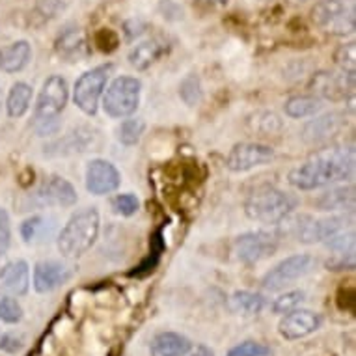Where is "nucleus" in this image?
Masks as SVG:
<instances>
[{
    "mask_svg": "<svg viewBox=\"0 0 356 356\" xmlns=\"http://www.w3.org/2000/svg\"><path fill=\"white\" fill-rule=\"evenodd\" d=\"M353 170H355L353 152L332 147V149L314 153L308 161L295 166L287 175V181L297 191H316L349 179Z\"/></svg>",
    "mask_w": 356,
    "mask_h": 356,
    "instance_id": "obj_1",
    "label": "nucleus"
},
{
    "mask_svg": "<svg viewBox=\"0 0 356 356\" xmlns=\"http://www.w3.org/2000/svg\"><path fill=\"white\" fill-rule=\"evenodd\" d=\"M101 216L95 207H86L71 216L58 235V252L65 259L84 256L99 237Z\"/></svg>",
    "mask_w": 356,
    "mask_h": 356,
    "instance_id": "obj_2",
    "label": "nucleus"
},
{
    "mask_svg": "<svg viewBox=\"0 0 356 356\" xmlns=\"http://www.w3.org/2000/svg\"><path fill=\"white\" fill-rule=\"evenodd\" d=\"M297 207V198L275 187H261L246 198L245 213L263 226H278Z\"/></svg>",
    "mask_w": 356,
    "mask_h": 356,
    "instance_id": "obj_3",
    "label": "nucleus"
},
{
    "mask_svg": "<svg viewBox=\"0 0 356 356\" xmlns=\"http://www.w3.org/2000/svg\"><path fill=\"white\" fill-rule=\"evenodd\" d=\"M140 94L142 82L136 76H118L103 94V111L114 120L133 116L140 105Z\"/></svg>",
    "mask_w": 356,
    "mask_h": 356,
    "instance_id": "obj_4",
    "label": "nucleus"
},
{
    "mask_svg": "<svg viewBox=\"0 0 356 356\" xmlns=\"http://www.w3.org/2000/svg\"><path fill=\"white\" fill-rule=\"evenodd\" d=\"M112 73H114V64H103L79 76V81L75 82V88H73V101L82 114L95 116V112L99 108L101 97L105 94L106 82Z\"/></svg>",
    "mask_w": 356,
    "mask_h": 356,
    "instance_id": "obj_5",
    "label": "nucleus"
},
{
    "mask_svg": "<svg viewBox=\"0 0 356 356\" xmlns=\"http://www.w3.org/2000/svg\"><path fill=\"white\" fill-rule=\"evenodd\" d=\"M312 21L332 35H350L355 32V13L341 0H319L312 8Z\"/></svg>",
    "mask_w": 356,
    "mask_h": 356,
    "instance_id": "obj_6",
    "label": "nucleus"
},
{
    "mask_svg": "<svg viewBox=\"0 0 356 356\" xmlns=\"http://www.w3.org/2000/svg\"><path fill=\"white\" fill-rule=\"evenodd\" d=\"M280 243V235L273 229H256V232H246L235 239L234 250L235 256L241 263L246 265H256V263L275 256Z\"/></svg>",
    "mask_w": 356,
    "mask_h": 356,
    "instance_id": "obj_7",
    "label": "nucleus"
},
{
    "mask_svg": "<svg viewBox=\"0 0 356 356\" xmlns=\"http://www.w3.org/2000/svg\"><path fill=\"white\" fill-rule=\"evenodd\" d=\"M316 267V257L309 254H295L286 259H282L275 269H270L263 276L261 287L265 291L276 293L282 291L284 287L289 286L291 282H297L298 278H304L309 275Z\"/></svg>",
    "mask_w": 356,
    "mask_h": 356,
    "instance_id": "obj_8",
    "label": "nucleus"
},
{
    "mask_svg": "<svg viewBox=\"0 0 356 356\" xmlns=\"http://www.w3.org/2000/svg\"><path fill=\"white\" fill-rule=\"evenodd\" d=\"M67 99H70L67 81L62 75L49 76L47 81L43 82L40 95H38V101H35V122L58 118L64 112L65 105H67Z\"/></svg>",
    "mask_w": 356,
    "mask_h": 356,
    "instance_id": "obj_9",
    "label": "nucleus"
},
{
    "mask_svg": "<svg viewBox=\"0 0 356 356\" xmlns=\"http://www.w3.org/2000/svg\"><path fill=\"white\" fill-rule=\"evenodd\" d=\"M312 95L319 99L339 101L347 99V95L355 90V73H332V71H317L308 82Z\"/></svg>",
    "mask_w": 356,
    "mask_h": 356,
    "instance_id": "obj_10",
    "label": "nucleus"
},
{
    "mask_svg": "<svg viewBox=\"0 0 356 356\" xmlns=\"http://www.w3.org/2000/svg\"><path fill=\"white\" fill-rule=\"evenodd\" d=\"M275 159V149L261 142H241L229 149L226 157V168L235 174L250 172V170L270 163Z\"/></svg>",
    "mask_w": 356,
    "mask_h": 356,
    "instance_id": "obj_11",
    "label": "nucleus"
},
{
    "mask_svg": "<svg viewBox=\"0 0 356 356\" xmlns=\"http://www.w3.org/2000/svg\"><path fill=\"white\" fill-rule=\"evenodd\" d=\"M122 185L120 170L106 159H92L86 164V188L94 196L116 193Z\"/></svg>",
    "mask_w": 356,
    "mask_h": 356,
    "instance_id": "obj_12",
    "label": "nucleus"
},
{
    "mask_svg": "<svg viewBox=\"0 0 356 356\" xmlns=\"http://www.w3.org/2000/svg\"><path fill=\"white\" fill-rule=\"evenodd\" d=\"M323 327V317L312 309H293L286 316H282L278 323V332L287 341L308 338Z\"/></svg>",
    "mask_w": 356,
    "mask_h": 356,
    "instance_id": "obj_13",
    "label": "nucleus"
},
{
    "mask_svg": "<svg viewBox=\"0 0 356 356\" xmlns=\"http://www.w3.org/2000/svg\"><path fill=\"white\" fill-rule=\"evenodd\" d=\"M73 278V267L62 261L45 259V261L35 263L34 267V289L41 295L56 291L58 287L65 286Z\"/></svg>",
    "mask_w": 356,
    "mask_h": 356,
    "instance_id": "obj_14",
    "label": "nucleus"
},
{
    "mask_svg": "<svg viewBox=\"0 0 356 356\" xmlns=\"http://www.w3.org/2000/svg\"><path fill=\"white\" fill-rule=\"evenodd\" d=\"M40 198L43 205H58V207H73L76 204V191L65 177L51 175L41 187Z\"/></svg>",
    "mask_w": 356,
    "mask_h": 356,
    "instance_id": "obj_15",
    "label": "nucleus"
},
{
    "mask_svg": "<svg viewBox=\"0 0 356 356\" xmlns=\"http://www.w3.org/2000/svg\"><path fill=\"white\" fill-rule=\"evenodd\" d=\"M343 127V120L336 112L319 116L304 125V140L308 144H321V142L330 140L334 135H338L339 129Z\"/></svg>",
    "mask_w": 356,
    "mask_h": 356,
    "instance_id": "obj_16",
    "label": "nucleus"
},
{
    "mask_svg": "<svg viewBox=\"0 0 356 356\" xmlns=\"http://www.w3.org/2000/svg\"><path fill=\"white\" fill-rule=\"evenodd\" d=\"M0 286L4 293L12 297H23L30 289V267L24 259L8 263L4 275L0 278Z\"/></svg>",
    "mask_w": 356,
    "mask_h": 356,
    "instance_id": "obj_17",
    "label": "nucleus"
},
{
    "mask_svg": "<svg viewBox=\"0 0 356 356\" xmlns=\"http://www.w3.org/2000/svg\"><path fill=\"white\" fill-rule=\"evenodd\" d=\"M54 49L60 58H64L65 62H81L88 54L84 32L81 29H65L56 38Z\"/></svg>",
    "mask_w": 356,
    "mask_h": 356,
    "instance_id": "obj_18",
    "label": "nucleus"
},
{
    "mask_svg": "<svg viewBox=\"0 0 356 356\" xmlns=\"http://www.w3.org/2000/svg\"><path fill=\"white\" fill-rule=\"evenodd\" d=\"M32 60V47L26 40L13 41L10 45L0 47V70L4 73H19Z\"/></svg>",
    "mask_w": 356,
    "mask_h": 356,
    "instance_id": "obj_19",
    "label": "nucleus"
},
{
    "mask_svg": "<svg viewBox=\"0 0 356 356\" xmlns=\"http://www.w3.org/2000/svg\"><path fill=\"white\" fill-rule=\"evenodd\" d=\"M193 347V341L179 332H161L152 339V356H185Z\"/></svg>",
    "mask_w": 356,
    "mask_h": 356,
    "instance_id": "obj_20",
    "label": "nucleus"
},
{
    "mask_svg": "<svg viewBox=\"0 0 356 356\" xmlns=\"http://www.w3.org/2000/svg\"><path fill=\"white\" fill-rule=\"evenodd\" d=\"M229 309L237 316H259L263 309L267 308V298L254 291H235L229 297Z\"/></svg>",
    "mask_w": 356,
    "mask_h": 356,
    "instance_id": "obj_21",
    "label": "nucleus"
},
{
    "mask_svg": "<svg viewBox=\"0 0 356 356\" xmlns=\"http://www.w3.org/2000/svg\"><path fill=\"white\" fill-rule=\"evenodd\" d=\"M161 54H163V45L157 40H146L131 49L129 64L136 71H146L161 58Z\"/></svg>",
    "mask_w": 356,
    "mask_h": 356,
    "instance_id": "obj_22",
    "label": "nucleus"
},
{
    "mask_svg": "<svg viewBox=\"0 0 356 356\" xmlns=\"http://www.w3.org/2000/svg\"><path fill=\"white\" fill-rule=\"evenodd\" d=\"M323 108V99L316 97V95H293L286 101L284 111L286 116L293 118V120H302V118L316 116L317 112Z\"/></svg>",
    "mask_w": 356,
    "mask_h": 356,
    "instance_id": "obj_23",
    "label": "nucleus"
},
{
    "mask_svg": "<svg viewBox=\"0 0 356 356\" xmlns=\"http://www.w3.org/2000/svg\"><path fill=\"white\" fill-rule=\"evenodd\" d=\"M32 103V86L26 82H15L6 99V112L10 118H23Z\"/></svg>",
    "mask_w": 356,
    "mask_h": 356,
    "instance_id": "obj_24",
    "label": "nucleus"
},
{
    "mask_svg": "<svg viewBox=\"0 0 356 356\" xmlns=\"http://www.w3.org/2000/svg\"><path fill=\"white\" fill-rule=\"evenodd\" d=\"M355 191L353 187H334L330 191H327L325 194L319 196V200L316 202L317 209L319 211H343L345 207H350L353 205V200H355Z\"/></svg>",
    "mask_w": 356,
    "mask_h": 356,
    "instance_id": "obj_25",
    "label": "nucleus"
},
{
    "mask_svg": "<svg viewBox=\"0 0 356 356\" xmlns=\"http://www.w3.org/2000/svg\"><path fill=\"white\" fill-rule=\"evenodd\" d=\"M146 131V122L142 118H123V122L118 125L116 136L123 146H136L140 142L142 135Z\"/></svg>",
    "mask_w": 356,
    "mask_h": 356,
    "instance_id": "obj_26",
    "label": "nucleus"
},
{
    "mask_svg": "<svg viewBox=\"0 0 356 356\" xmlns=\"http://www.w3.org/2000/svg\"><path fill=\"white\" fill-rule=\"evenodd\" d=\"M248 125H250L252 131H256L259 135L270 136L280 133L282 127H284V122H282L280 116H278L276 112L261 111L256 112V114L248 120Z\"/></svg>",
    "mask_w": 356,
    "mask_h": 356,
    "instance_id": "obj_27",
    "label": "nucleus"
},
{
    "mask_svg": "<svg viewBox=\"0 0 356 356\" xmlns=\"http://www.w3.org/2000/svg\"><path fill=\"white\" fill-rule=\"evenodd\" d=\"M202 95H204V92H202L200 76L194 75V73H188L179 84V97H181L185 105L196 106L202 101Z\"/></svg>",
    "mask_w": 356,
    "mask_h": 356,
    "instance_id": "obj_28",
    "label": "nucleus"
},
{
    "mask_svg": "<svg viewBox=\"0 0 356 356\" xmlns=\"http://www.w3.org/2000/svg\"><path fill=\"white\" fill-rule=\"evenodd\" d=\"M23 308L15 300V297L4 291L0 293V321L6 325H17L23 321Z\"/></svg>",
    "mask_w": 356,
    "mask_h": 356,
    "instance_id": "obj_29",
    "label": "nucleus"
},
{
    "mask_svg": "<svg viewBox=\"0 0 356 356\" xmlns=\"http://www.w3.org/2000/svg\"><path fill=\"white\" fill-rule=\"evenodd\" d=\"M304 297H306V295H304V291H300V289L286 291L284 295L275 298V302H273L270 309H273V314H276V316H286V314H289L293 309H297L298 306L304 302Z\"/></svg>",
    "mask_w": 356,
    "mask_h": 356,
    "instance_id": "obj_30",
    "label": "nucleus"
},
{
    "mask_svg": "<svg viewBox=\"0 0 356 356\" xmlns=\"http://www.w3.org/2000/svg\"><path fill=\"white\" fill-rule=\"evenodd\" d=\"M334 62H336V65H338L341 71H345V73H355V70H356V43L355 41H349V43L339 45V47L334 51Z\"/></svg>",
    "mask_w": 356,
    "mask_h": 356,
    "instance_id": "obj_31",
    "label": "nucleus"
},
{
    "mask_svg": "<svg viewBox=\"0 0 356 356\" xmlns=\"http://www.w3.org/2000/svg\"><path fill=\"white\" fill-rule=\"evenodd\" d=\"M71 2L73 0H38L35 12L40 13L45 21H53V19L60 17L64 12H67Z\"/></svg>",
    "mask_w": 356,
    "mask_h": 356,
    "instance_id": "obj_32",
    "label": "nucleus"
},
{
    "mask_svg": "<svg viewBox=\"0 0 356 356\" xmlns=\"http://www.w3.org/2000/svg\"><path fill=\"white\" fill-rule=\"evenodd\" d=\"M112 211L120 216H133L140 207V202L135 194H118L112 198Z\"/></svg>",
    "mask_w": 356,
    "mask_h": 356,
    "instance_id": "obj_33",
    "label": "nucleus"
},
{
    "mask_svg": "<svg viewBox=\"0 0 356 356\" xmlns=\"http://www.w3.org/2000/svg\"><path fill=\"white\" fill-rule=\"evenodd\" d=\"M45 232V218L40 215H34L26 218V220L21 224V237H23L24 243H34L35 239H40L41 235Z\"/></svg>",
    "mask_w": 356,
    "mask_h": 356,
    "instance_id": "obj_34",
    "label": "nucleus"
},
{
    "mask_svg": "<svg viewBox=\"0 0 356 356\" xmlns=\"http://www.w3.org/2000/svg\"><path fill=\"white\" fill-rule=\"evenodd\" d=\"M273 349L269 345L261 343V341H243V343L235 345L234 349H229L226 356H270Z\"/></svg>",
    "mask_w": 356,
    "mask_h": 356,
    "instance_id": "obj_35",
    "label": "nucleus"
},
{
    "mask_svg": "<svg viewBox=\"0 0 356 356\" xmlns=\"http://www.w3.org/2000/svg\"><path fill=\"white\" fill-rule=\"evenodd\" d=\"M328 270H350L355 269V248L350 250L332 252L327 259Z\"/></svg>",
    "mask_w": 356,
    "mask_h": 356,
    "instance_id": "obj_36",
    "label": "nucleus"
},
{
    "mask_svg": "<svg viewBox=\"0 0 356 356\" xmlns=\"http://www.w3.org/2000/svg\"><path fill=\"white\" fill-rule=\"evenodd\" d=\"M24 347V339L21 334L8 332V330H0V350L8 353V355H15Z\"/></svg>",
    "mask_w": 356,
    "mask_h": 356,
    "instance_id": "obj_37",
    "label": "nucleus"
},
{
    "mask_svg": "<svg viewBox=\"0 0 356 356\" xmlns=\"http://www.w3.org/2000/svg\"><path fill=\"white\" fill-rule=\"evenodd\" d=\"M10 245H12V222L6 209L0 207V257L6 256Z\"/></svg>",
    "mask_w": 356,
    "mask_h": 356,
    "instance_id": "obj_38",
    "label": "nucleus"
},
{
    "mask_svg": "<svg viewBox=\"0 0 356 356\" xmlns=\"http://www.w3.org/2000/svg\"><path fill=\"white\" fill-rule=\"evenodd\" d=\"M144 32H146V21H142L140 17L127 19V21L123 23V34H125V38H127L129 41L140 38Z\"/></svg>",
    "mask_w": 356,
    "mask_h": 356,
    "instance_id": "obj_39",
    "label": "nucleus"
},
{
    "mask_svg": "<svg viewBox=\"0 0 356 356\" xmlns=\"http://www.w3.org/2000/svg\"><path fill=\"white\" fill-rule=\"evenodd\" d=\"M185 356H215V353L207 345H196V347H191Z\"/></svg>",
    "mask_w": 356,
    "mask_h": 356,
    "instance_id": "obj_40",
    "label": "nucleus"
},
{
    "mask_svg": "<svg viewBox=\"0 0 356 356\" xmlns=\"http://www.w3.org/2000/svg\"><path fill=\"white\" fill-rule=\"evenodd\" d=\"M198 2L205 8H224L229 0H198Z\"/></svg>",
    "mask_w": 356,
    "mask_h": 356,
    "instance_id": "obj_41",
    "label": "nucleus"
},
{
    "mask_svg": "<svg viewBox=\"0 0 356 356\" xmlns=\"http://www.w3.org/2000/svg\"><path fill=\"white\" fill-rule=\"evenodd\" d=\"M289 4H293V6H300V4H306L308 0H287Z\"/></svg>",
    "mask_w": 356,
    "mask_h": 356,
    "instance_id": "obj_42",
    "label": "nucleus"
},
{
    "mask_svg": "<svg viewBox=\"0 0 356 356\" xmlns=\"http://www.w3.org/2000/svg\"><path fill=\"white\" fill-rule=\"evenodd\" d=\"M4 269H6V265L2 263V257H0V278H2V275H4Z\"/></svg>",
    "mask_w": 356,
    "mask_h": 356,
    "instance_id": "obj_43",
    "label": "nucleus"
}]
</instances>
